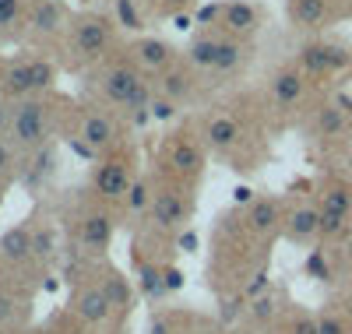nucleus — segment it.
Returning a JSON list of instances; mask_svg holds the SVG:
<instances>
[{
  "mask_svg": "<svg viewBox=\"0 0 352 334\" xmlns=\"http://www.w3.org/2000/svg\"><path fill=\"white\" fill-rule=\"evenodd\" d=\"M204 141L215 151H229L240 141V124L232 116H215V120H208V127H204Z\"/></svg>",
  "mask_w": 352,
  "mask_h": 334,
  "instance_id": "9d476101",
  "label": "nucleus"
},
{
  "mask_svg": "<svg viewBox=\"0 0 352 334\" xmlns=\"http://www.w3.org/2000/svg\"><path fill=\"white\" fill-rule=\"evenodd\" d=\"M152 215H155V225H162V229L184 225V201L176 194H155L152 197Z\"/></svg>",
  "mask_w": 352,
  "mask_h": 334,
  "instance_id": "ddd939ff",
  "label": "nucleus"
},
{
  "mask_svg": "<svg viewBox=\"0 0 352 334\" xmlns=\"http://www.w3.org/2000/svg\"><path fill=\"white\" fill-rule=\"evenodd\" d=\"M116 18H120L127 28H141V14L134 8V0H116Z\"/></svg>",
  "mask_w": 352,
  "mask_h": 334,
  "instance_id": "c85d7f7f",
  "label": "nucleus"
},
{
  "mask_svg": "<svg viewBox=\"0 0 352 334\" xmlns=\"http://www.w3.org/2000/svg\"><path fill=\"white\" fill-rule=\"evenodd\" d=\"M314 127H317L320 137H338V134L345 131V113H342L338 106H324V109L317 113Z\"/></svg>",
  "mask_w": 352,
  "mask_h": 334,
  "instance_id": "4be33fe9",
  "label": "nucleus"
},
{
  "mask_svg": "<svg viewBox=\"0 0 352 334\" xmlns=\"http://www.w3.org/2000/svg\"><path fill=\"white\" fill-rule=\"evenodd\" d=\"M81 141L88 148H106L113 141V124L106 116H85V124H81Z\"/></svg>",
  "mask_w": 352,
  "mask_h": 334,
  "instance_id": "6ab92c4d",
  "label": "nucleus"
},
{
  "mask_svg": "<svg viewBox=\"0 0 352 334\" xmlns=\"http://www.w3.org/2000/svg\"><path fill=\"white\" fill-rule=\"evenodd\" d=\"M53 4H64V0H53Z\"/></svg>",
  "mask_w": 352,
  "mask_h": 334,
  "instance_id": "37998d69",
  "label": "nucleus"
},
{
  "mask_svg": "<svg viewBox=\"0 0 352 334\" xmlns=\"http://www.w3.org/2000/svg\"><path fill=\"white\" fill-rule=\"evenodd\" d=\"M289 18L303 28H317L328 18V4L324 0H289Z\"/></svg>",
  "mask_w": 352,
  "mask_h": 334,
  "instance_id": "dca6fc26",
  "label": "nucleus"
},
{
  "mask_svg": "<svg viewBox=\"0 0 352 334\" xmlns=\"http://www.w3.org/2000/svg\"><path fill=\"white\" fill-rule=\"evenodd\" d=\"M148 109H152L155 120H169V116H173V99H155Z\"/></svg>",
  "mask_w": 352,
  "mask_h": 334,
  "instance_id": "72a5a7b5",
  "label": "nucleus"
},
{
  "mask_svg": "<svg viewBox=\"0 0 352 334\" xmlns=\"http://www.w3.org/2000/svg\"><path fill=\"white\" fill-rule=\"evenodd\" d=\"M349 49L345 46H335V43H310L300 49V64L310 71V74H331V71H342L349 64Z\"/></svg>",
  "mask_w": 352,
  "mask_h": 334,
  "instance_id": "39448f33",
  "label": "nucleus"
},
{
  "mask_svg": "<svg viewBox=\"0 0 352 334\" xmlns=\"http://www.w3.org/2000/svg\"><path fill=\"white\" fill-rule=\"evenodd\" d=\"M320 215L349 219V215H352V190H349V187H331V190H324V201H320Z\"/></svg>",
  "mask_w": 352,
  "mask_h": 334,
  "instance_id": "aec40b11",
  "label": "nucleus"
},
{
  "mask_svg": "<svg viewBox=\"0 0 352 334\" xmlns=\"http://www.w3.org/2000/svg\"><path fill=\"white\" fill-rule=\"evenodd\" d=\"M222 25L229 28V32H236V36H250L254 28H257V11H254V4H247V0H232V4H226Z\"/></svg>",
  "mask_w": 352,
  "mask_h": 334,
  "instance_id": "9b49d317",
  "label": "nucleus"
},
{
  "mask_svg": "<svg viewBox=\"0 0 352 334\" xmlns=\"http://www.w3.org/2000/svg\"><path fill=\"white\" fill-rule=\"evenodd\" d=\"M320 232V208L314 204H303L289 215V225H285V236L292 243H310L314 236Z\"/></svg>",
  "mask_w": 352,
  "mask_h": 334,
  "instance_id": "1a4fd4ad",
  "label": "nucleus"
},
{
  "mask_svg": "<svg viewBox=\"0 0 352 334\" xmlns=\"http://www.w3.org/2000/svg\"><path fill=\"white\" fill-rule=\"evenodd\" d=\"M275 219H278V204H275V201H254V204H250L247 222H250L254 232H268V229L275 225Z\"/></svg>",
  "mask_w": 352,
  "mask_h": 334,
  "instance_id": "5701e85b",
  "label": "nucleus"
},
{
  "mask_svg": "<svg viewBox=\"0 0 352 334\" xmlns=\"http://www.w3.org/2000/svg\"><path fill=\"white\" fill-rule=\"evenodd\" d=\"M292 334H317V320L314 317H300L296 327H292Z\"/></svg>",
  "mask_w": 352,
  "mask_h": 334,
  "instance_id": "c9c22d12",
  "label": "nucleus"
},
{
  "mask_svg": "<svg viewBox=\"0 0 352 334\" xmlns=\"http://www.w3.org/2000/svg\"><path fill=\"white\" fill-rule=\"evenodd\" d=\"M102 289H106V296L113 302V310H131V289H127L124 275H116V271H113V275H106Z\"/></svg>",
  "mask_w": 352,
  "mask_h": 334,
  "instance_id": "b1692460",
  "label": "nucleus"
},
{
  "mask_svg": "<svg viewBox=\"0 0 352 334\" xmlns=\"http://www.w3.org/2000/svg\"><path fill=\"white\" fill-rule=\"evenodd\" d=\"M272 96L278 106H296L303 99V74L300 71H278L272 81Z\"/></svg>",
  "mask_w": 352,
  "mask_h": 334,
  "instance_id": "f8f14e48",
  "label": "nucleus"
},
{
  "mask_svg": "<svg viewBox=\"0 0 352 334\" xmlns=\"http://www.w3.org/2000/svg\"><path fill=\"white\" fill-rule=\"evenodd\" d=\"M264 285H268V271H257V275H254V282L247 285V296H257Z\"/></svg>",
  "mask_w": 352,
  "mask_h": 334,
  "instance_id": "e433bc0d",
  "label": "nucleus"
},
{
  "mask_svg": "<svg viewBox=\"0 0 352 334\" xmlns=\"http://www.w3.org/2000/svg\"><path fill=\"white\" fill-rule=\"evenodd\" d=\"M28 64H32V88H36V92L50 88V81H53V67L46 64V60H28Z\"/></svg>",
  "mask_w": 352,
  "mask_h": 334,
  "instance_id": "cd10ccee",
  "label": "nucleus"
},
{
  "mask_svg": "<svg viewBox=\"0 0 352 334\" xmlns=\"http://www.w3.org/2000/svg\"><path fill=\"white\" fill-rule=\"evenodd\" d=\"M4 92L11 99H21V96H32V64H14L8 71V81H4Z\"/></svg>",
  "mask_w": 352,
  "mask_h": 334,
  "instance_id": "412c9836",
  "label": "nucleus"
},
{
  "mask_svg": "<svg viewBox=\"0 0 352 334\" xmlns=\"http://www.w3.org/2000/svg\"><path fill=\"white\" fill-rule=\"evenodd\" d=\"M162 275H166V289H169V292H176V289L184 285V275H180V271H176V267H166Z\"/></svg>",
  "mask_w": 352,
  "mask_h": 334,
  "instance_id": "f704fd0d",
  "label": "nucleus"
},
{
  "mask_svg": "<svg viewBox=\"0 0 352 334\" xmlns=\"http://www.w3.org/2000/svg\"><path fill=\"white\" fill-rule=\"evenodd\" d=\"M152 334H166V320H152Z\"/></svg>",
  "mask_w": 352,
  "mask_h": 334,
  "instance_id": "a19ab883",
  "label": "nucleus"
},
{
  "mask_svg": "<svg viewBox=\"0 0 352 334\" xmlns=\"http://www.w3.org/2000/svg\"><path fill=\"white\" fill-rule=\"evenodd\" d=\"M222 14H226V4H204L194 21L197 25H215V21H222Z\"/></svg>",
  "mask_w": 352,
  "mask_h": 334,
  "instance_id": "2f4dec72",
  "label": "nucleus"
},
{
  "mask_svg": "<svg viewBox=\"0 0 352 334\" xmlns=\"http://www.w3.org/2000/svg\"><path fill=\"white\" fill-rule=\"evenodd\" d=\"M250 194H254L250 187H236V201H243V204H247V201H254Z\"/></svg>",
  "mask_w": 352,
  "mask_h": 334,
  "instance_id": "ea45409f",
  "label": "nucleus"
},
{
  "mask_svg": "<svg viewBox=\"0 0 352 334\" xmlns=\"http://www.w3.org/2000/svg\"><path fill=\"white\" fill-rule=\"evenodd\" d=\"M46 134H50V124H46V106L43 102H21V106H14V113L8 120V137L14 141V148H21V151L43 148Z\"/></svg>",
  "mask_w": 352,
  "mask_h": 334,
  "instance_id": "f257e3e1",
  "label": "nucleus"
},
{
  "mask_svg": "<svg viewBox=\"0 0 352 334\" xmlns=\"http://www.w3.org/2000/svg\"><path fill=\"white\" fill-rule=\"evenodd\" d=\"M74 310H78V317L88 320V324H102V320H109V313H113V302H109V296H106L102 285H92V289H85V292L78 296Z\"/></svg>",
  "mask_w": 352,
  "mask_h": 334,
  "instance_id": "6e6552de",
  "label": "nucleus"
},
{
  "mask_svg": "<svg viewBox=\"0 0 352 334\" xmlns=\"http://www.w3.org/2000/svg\"><path fill=\"white\" fill-rule=\"evenodd\" d=\"M18 14H21V0H0V28L14 25Z\"/></svg>",
  "mask_w": 352,
  "mask_h": 334,
  "instance_id": "473e14b6",
  "label": "nucleus"
},
{
  "mask_svg": "<svg viewBox=\"0 0 352 334\" xmlns=\"http://www.w3.org/2000/svg\"><path fill=\"white\" fill-rule=\"evenodd\" d=\"M166 4H187V0H166Z\"/></svg>",
  "mask_w": 352,
  "mask_h": 334,
  "instance_id": "79ce46f5",
  "label": "nucleus"
},
{
  "mask_svg": "<svg viewBox=\"0 0 352 334\" xmlns=\"http://www.w3.org/2000/svg\"><path fill=\"white\" fill-rule=\"evenodd\" d=\"M109 36L113 28H109V18L102 14H81L74 25V46L81 56H99L109 46Z\"/></svg>",
  "mask_w": 352,
  "mask_h": 334,
  "instance_id": "20e7f679",
  "label": "nucleus"
},
{
  "mask_svg": "<svg viewBox=\"0 0 352 334\" xmlns=\"http://www.w3.org/2000/svg\"><path fill=\"white\" fill-rule=\"evenodd\" d=\"M141 289H144V296L148 299H162L169 289H166V275L159 267H152V264H144L141 267Z\"/></svg>",
  "mask_w": 352,
  "mask_h": 334,
  "instance_id": "393cba45",
  "label": "nucleus"
},
{
  "mask_svg": "<svg viewBox=\"0 0 352 334\" xmlns=\"http://www.w3.org/2000/svg\"><path fill=\"white\" fill-rule=\"evenodd\" d=\"M32 243H36V236L28 232V225H18L0 239V254H4L8 260H25L28 254H32Z\"/></svg>",
  "mask_w": 352,
  "mask_h": 334,
  "instance_id": "f3484780",
  "label": "nucleus"
},
{
  "mask_svg": "<svg viewBox=\"0 0 352 334\" xmlns=\"http://www.w3.org/2000/svg\"><path fill=\"white\" fill-rule=\"evenodd\" d=\"M152 190H148V183L144 179H134L131 183V190H127V211H134V215H141L144 208H152Z\"/></svg>",
  "mask_w": 352,
  "mask_h": 334,
  "instance_id": "a878e982",
  "label": "nucleus"
},
{
  "mask_svg": "<svg viewBox=\"0 0 352 334\" xmlns=\"http://www.w3.org/2000/svg\"><path fill=\"white\" fill-rule=\"evenodd\" d=\"M317 334H349V327H345V320H342V317L324 313V317L317 320Z\"/></svg>",
  "mask_w": 352,
  "mask_h": 334,
  "instance_id": "7c9ffc66",
  "label": "nucleus"
},
{
  "mask_svg": "<svg viewBox=\"0 0 352 334\" xmlns=\"http://www.w3.org/2000/svg\"><path fill=\"white\" fill-rule=\"evenodd\" d=\"M8 166H11V148L8 141H0V172H8Z\"/></svg>",
  "mask_w": 352,
  "mask_h": 334,
  "instance_id": "4c0bfd02",
  "label": "nucleus"
},
{
  "mask_svg": "<svg viewBox=\"0 0 352 334\" xmlns=\"http://www.w3.org/2000/svg\"><path fill=\"white\" fill-rule=\"evenodd\" d=\"M187 56H190V64H197V67L232 71V67H240V60H243V46L232 43V39H212V36H204V39H194L190 43Z\"/></svg>",
  "mask_w": 352,
  "mask_h": 334,
  "instance_id": "7ed1b4c3",
  "label": "nucleus"
},
{
  "mask_svg": "<svg viewBox=\"0 0 352 334\" xmlns=\"http://www.w3.org/2000/svg\"><path fill=\"white\" fill-rule=\"evenodd\" d=\"M272 313H275V299H272V296H257L254 307H250V317H254L257 324H264V320H272Z\"/></svg>",
  "mask_w": 352,
  "mask_h": 334,
  "instance_id": "c756f323",
  "label": "nucleus"
},
{
  "mask_svg": "<svg viewBox=\"0 0 352 334\" xmlns=\"http://www.w3.org/2000/svg\"><path fill=\"white\" fill-rule=\"evenodd\" d=\"M102 92L106 99L127 106L131 113H141L148 109V85H144V78L134 71V67H113L106 78H102Z\"/></svg>",
  "mask_w": 352,
  "mask_h": 334,
  "instance_id": "f03ea898",
  "label": "nucleus"
},
{
  "mask_svg": "<svg viewBox=\"0 0 352 334\" xmlns=\"http://www.w3.org/2000/svg\"><path fill=\"white\" fill-rule=\"evenodd\" d=\"M159 92H162V99H184L187 92H190V78L187 74H166L162 81H159Z\"/></svg>",
  "mask_w": 352,
  "mask_h": 334,
  "instance_id": "bb28decb",
  "label": "nucleus"
},
{
  "mask_svg": "<svg viewBox=\"0 0 352 334\" xmlns=\"http://www.w3.org/2000/svg\"><path fill=\"white\" fill-rule=\"evenodd\" d=\"M169 162L176 172H184V176H197L201 166H204V155H201V148L194 141H176L173 151H169Z\"/></svg>",
  "mask_w": 352,
  "mask_h": 334,
  "instance_id": "4468645a",
  "label": "nucleus"
},
{
  "mask_svg": "<svg viewBox=\"0 0 352 334\" xmlns=\"http://www.w3.org/2000/svg\"><path fill=\"white\" fill-rule=\"evenodd\" d=\"M349 334H352V331H349Z\"/></svg>",
  "mask_w": 352,
  "mask_h": 334,
  "instance_id": "c03bdc74",
  "label": "nucleus"
},
{
  "mask_svg": "<svg viewBox=\"0 0 352 334\" xmlns=\"http://www.w3.org/2000/svg\"><path fill=\"white\" fill-rule=\"evenodd\" d=\"M109 239H113V222L106 215H88L81 222V243L88 250H102L109 247Z\"/></svg>",
  "mask_w": 352,
  "mask_h": 334,
  "instance_id": "2eb2a0df",
  "label": "nucleus"
},
{
  "mask_svg": "<svg viewBox=\"0 0 352 334\" xmlns=\"http://www.w3.org/2000/svg\"><path fill=\"white\" fill-rule=\"evenodd\" d=\"M32 28L36 32H56V28L64 25V8L53 4V0H39V4L32 8Z\"/></svg>",
  "mask_w": 352,
  "mask_h": 334,
  "instance_id": "a211bd4d",
  "label": "nucleus"
},
{
  "mask_svg": "<svg viewBox=\"0 0 352 334\" xmlns=\"http://www.w3.org/2000/svg\"><path fill=\"white\" fill-rule=\"evenodd\" d=\"M131 183H134V179H131V172H127V166H124L120 159H113V162L99 166V172H96V190H99L106 201L127 197Z\"/></svg>",
  "mask_w": 352,
  "mask_h": 334,
  "instance_id": "423d86ee",
  "label": "nucleus"
},
{
  "mask_svg": "<svg viewBox=\"0 0 352 334\" xmlns=\"http://www.w3.org/2000/svg\"><path fill=\"white\" fill-rule=\"evenodd\" d=\"M134 60H138V67H144L148 74H162V71H169V64H173V46L169 43H162V39H141V43H134Z\"/></svg>",
  "mask_w": 352,
  "mask_h": 334,
  "instance_id": "0eeeda50",
  "label": "nucleus"
},
{
  "mask_svg": "<svg viewBox=\"0 0 352 334\" xmlns=\"http://www.w3.org/2000/svg\"><path fill=\"white\" fill-rule=\"evenodd\" d=\"M173 25L184 32V28H190V25H194V18H187V14H176V18H173Z\"/></svg>",
  "mask_w": 352,
  "mask_h": 334,
  "instance_id": "58836bf2",
  "label": "nucleus"
}]
</instances>
